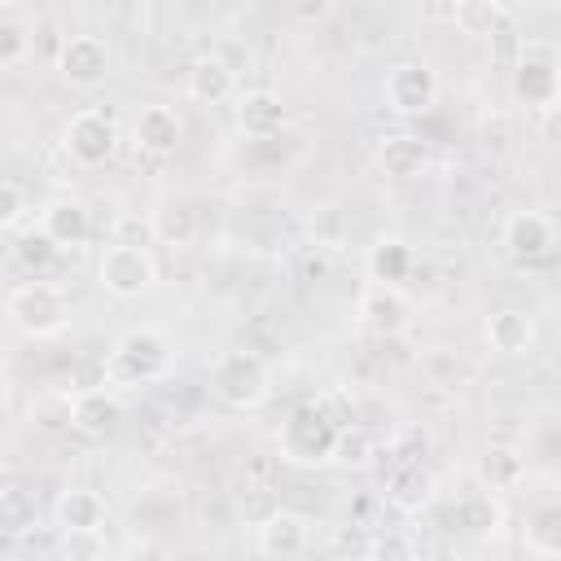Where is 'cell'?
I'll return each instance as SVG.
<instances>
[{"instance_id": "6da1fadb", "label": "cell", "mask_w": 561, "mask_h": 561, "mask_svg": "<svg viewBox=\"0 0 561 561\" xmlns=\"http://www.w3.org/2000/svg\"><path fill=\"white\" fill-rule=\"evenodd\" d=\"M513 101L530 114H552L561 96V70H557V48L548 39H526L513 70H508Z\"/></svg>"}, {"instance_id": "7a4b0ae2", "label": "cell", "mask_w": 561, "mask_h": 561, "mask_svg": "<svg viewBox=\"0 0 561 561\" xmlns=\"http://www.w3.org/2000/svg\"><path fill=\"white\" fill-rule=\"evenodd\" d=\"M210 390L232 412H254L272 394V373L254 351H224L210 368Z\"/></svg>"}, {"instance_id": "3957f363", "label": "cell", "mask_w": 561, "mask_h": 561, "mask_svg": "<svg viewBox=\"0 0 561 561\" xmlns=\"http://www.w3.org/2000/svg\"><path fill=\"white\" fill-rule=\"evenodd\" d=\"M4 316L26 337H53L70 320V302L53 280H22L4 298Z\"/></svg>"}, {"instance_id": "277c9868", "label": "cell", "mask_w": 561, "mask_h": 561, "mask_svg": "<svg viewBox=\"0 0 561 561\" xmlns=\"http://www.w3.org/2000/svg\"><path fill=\"white\" fill-rule=\"evenodd\" d=\"M333 443H337V421L316 403H302L280 421V456L294 465L333 460Z\"/></svg>"}, {"instance_id": "5b68a950", "label": "cell", "mask_w": 561, "mask_h": 561, "mask_svg": "<svg viewBox=\"0 0 561 561\" xmlns=\"http://www.w3.org/2000/svg\"><path fill=\"white\" fill-rule=\"evenodd\" d=\"M96 280L110 298H140L153 280H158V263L149 254V245H118L110 241L96 259Z\"/></svg>"}, {"instance_id": "8992f818", "label": "cell", "mask_w": 561, "mask_h": 561, "mask_svg": "<svg viewBox=\"0 0 561 561\" xmlns=\"http://www.w3.org/2000/svg\"><path fill=\"white\" fill-rule=\"evenodd\" d=\"M171 368V342L158 329H131L110 351V377L114 381H158Z\"/></svg>"}, {"instance_id": "52a82bcc", "label": "cell", "mask_w": 561, "mask_h": 561, "mask_svg": "<svg viewBox=\"0 0 561 561\" xmlns=\"http://www.w3.org/2000/svg\"><path fill=\"white\" fill-rule=\"evenodd\" d=\"M381 96H386V110H394L399 118H421L434 110L438 101V75L430 61H394L381 79Z\"/></svg>"}, {"instance_id": "ba28073f", "label": "cell", "mask_w": 561, "mask_h": 561, "mask_svg": "<svg viewBox=\"0 0 561 561\" xmlns=\"http://www.w3.org/2000/svg\"><path fill=\"white\" fill-rule=\"evenodd\" d=\"M57 75L70 88H101L114 75V53L101 35H66L57 48Z\"/></svg>"}, {"instance_id": "9c48e42d", "label": "cell", "mask_w": 561, "mask_h": 561, "mask_svg": "<svg viewBox=\"0 0 561 561\" xmlns=\"http://www.w3.org/2000/svg\"><path fill=\"white\" fill-rule=\"evenodd\" d=\"M61 145L79 167H105L114 158V149H118V123L105 110H79L66 123Z\"/></svg>"}, {"instance_id": "30bf717a", "label": "cell", "mask_w": 561, "mask_h": 561, "mask_svg": "<svg viewBox=\"0 0 561 561\" xmlns=\"http://www.w3.org/2000/svg\"><path fill=\"white\" fill-rule=\"evenodd\" d=\"M500 241H504L508 259L526 267V263H539V259L552 254V245H557V228H552V219H548L543 210H513V215L504 219Z\"/></svg>"}, {"instance_id": "8fae6325", "label": "cell", "mask_w": 561, "mask_h": 561, "mask_svg": "<svg viewBox=\"0 0 561 561\" xmlns=\"http://www.w3.org/2000/svg\"><path fill=\"white\" fill-rule=\"evenodd\" d=\"M412 320V302L399 285H368L359 294V324L373 329L377 337H394L403 333Z\"/></svg>"}, {"instance_id": "7c38bea8", "label": "cell", "mask_w": 561, "mask_h": 561, "mask_svg": "<svg viewBox=\"0 0 561 561\" xmlns=\"http://www.w3.org/2000/svg\"><path fill=\"white\" fill-rule=\"evenodd\" d=\"M39 232H44L57 250L83 245V241L92 237V210H88L79 197H53V202L39 210Z\"/></svg>"}, {"instance_id": "4fadbf2b", "label": "cell", "mask_w": 561, "mask_h": 561, "mask_svg": "<svg viewBox=\"0 0 561 561\" xmlns=\"http://www.w3.org/2000/svg\"><path fill=\"white\" fill-rule=\"evenodd\" d=\"M430 167V140H421L416 131H390L377 145V171L386 180H416Z\"/></svg>"}, {"instance_id": "5bb4252c", "label": "cell", "mask_w": 561, "mask_h": 561, "mask_svg": "<svg viewBox=\"0 0 561 561\" xmlns=\"http://www.w3.org/2000/svg\"><path fill=\"white\" fill-rule=\"evenodd\" d=\"M123 421V403L114 390L105 386H88V390H75V434L83 438H105L114 434Z\"/></svg>"}, {"instance_id": "9a60e30c", "label": "cell", "mask_w": 561, "mask_h": 561, "mask_svg": "<svg viewBox=\"0 0 561 561\" xmlns=\"http://www.w3.org/2000/svg\"><path fill=\"white\" fill-rule=\"evenodd\" d=\"M53 522L61 535H96L105 522V500L92 486H70L53 504Z\"/></svg>"}, {"instance_id": "2e32d148", "label": "cell", "mask_w": 561, "mask_h": 561, "mask_svg": "<svg viewBox=\"0 0 561 561\" xmlns=\"http://www.w3.org/2000/svg\"><path fill=\"white\" fill-rule=\"evenodd\" d=\"M482 337L495 355H526L535 342V320L522 307H495L482 324Z\"/></svg>"}, {"instance_id": "e0dca14e", "label": "cell", "mask_w": 561, "mask_h": 561, "mask_svg": "<svg viewBox=\"0 0 561 561\" xmlns=\"http://www.w3.org/2000/svg\"><path fill=\"white\" fill-rule=\"evenodd\" d=\"M232 88H237L232 66H228L224 57H215V53L193 57L188 70H184V92H188L193 101H202V105H219V101H228Z\"/></svg>"}, {"instance_id": "ac0fdd59", "label": "cell", "mask_w": 561, "mask_h": 561, "mask_svg": "<svg viewBox=\"0 0 561 561\" xmlns=\"http://www.w3.org/2000/svg\"><path fill=\"white\" fill-rule=\"evenodd\" d=\"M285 118H289L285 114V101L276 92H267V88H254V92H241L237 96V127L245 136H254V140L276 136L285 127Z\"/></svg>"}, {"instance_id": "d6986e66", "label": "cell", "mask_w": 561, "mask_h": 561, "mask_svg": "<svg viewBox=\"0 0 561 561\" xmlns=\"http://www.w3.org/2000/svg\"><path fill=\"white\" fill-rule=\"evenodd\" d=\"M184 140V118L171 105H145L136 114V145L145 153H175Z\"/></svg>"}, {"instance_id": "ffe728a7", "label": "cell", "mask_w": 561, "mask_h": 561, "mask_svg": "<svg viewBox=\"0 0 561 561\" xmlns=\"http://www.w3.org/2000/svg\"><path fill=\"white\" fill-rule=\"evenodd\" d=\"M259 548H263L267 557H280V561L298 557V552L307 548V522H302L298 513H289V508L267 513V517L259 522Z\"/></svg>"}, {"instance_id": "44dd1931", "label": "cell", "mask_w": 561, "mask_h": 561, "mask_svg": "<svg viewBox=\"0 0 561 561\" xmlns=\"http://www.w3.org/2000/svg\"><path fill=\"white\" fill-rule=\"evenodd\" d=\"M478 478L486 491H517L522 478H526V456L522 447L513 443H491L482 456H478Z\"/></svg>"}, {"instance_id": "7402d4cb", "label": "cell", "mask_w": 561, "mask_h": 561, "mask_svg": "<svg viewBox=\"0 0 561 561\" xmlns=\"http://www.w3.org/2000/svg\"><path fill=\"white\" fill-rule=\"evenodd\" d=\"M364 272L373 285H399L412 272V245L403 237H377L364 254Z\"/></svg>"}, {"instance_id": "603a6c76", "label": "cell", "mask_w": 561, "mask_h": 561, "mask_svg": "<svg viewBox=\"0 0 561 561\" xmlns=\"http://www.w3.org/2000/svg\"><path fill=\"white\" fill-rule=\"evenodd\" d=\"M26 416H31V425L39 434H66V430H75V390H61V386L39 390L31 399V408H26Z\"/></svg>"}, {"instance_id": "cb8c5ba5", "label": "cell", "mask_w": 561, "mask_h": 561, "mask_svg": "<svg viewBox=\"0 0 561 561\" xmlns=\"http://www.w3.org/2000/svg\"><path fill=\"white\" fill-rule=\"evenodd\" d=\"M39 526V500L26 486H0V535H31Z\"/></svg>"}, {"instance_id": "d4e9b609", "label": "cell", "mask_w": 561, "mask_h": 561, "mask_svg": "<svg viewBox=\"0 0 561 561\" xmlns=\"http://www.w3.org/2000/svg\"><path fill=\"white\" fill-rule=\"evenodd\" d=\"M526 548L535 557H543V561H552L561 552V508L557 504L530 508V517H526Z\"/></svg>"}, {"instance_id": "484cf974", "label": "cell", "mask_w": 561, "mask_h": 561, "mask_svg": "<svg viewBox=\"0 0 561 561\" xmlns=\"http://www.w3.org/2000/svg\"><path fill=\"white\" fill-rule=\"evenodd\" d=\"M57 254H61V250H57L39 228H26V232L13 241V263H18L31 280H44V272L57 263Z\"/></svg>"}, {"instance_id": "4316f807", "label": "cell", "mask_w": 561, "mask_h": 561, "mask_svg": "<svg viewBox=\"0 0 561 561\" xmlns=\"http://www.w3.org/2000/svg\"><path fill=\"white\" fill-rule=\"evenodd\" d=\"M504 4L500 0H460L451 9V22L465 31V35H495L504 26Z\"/></svg>"}, {"instance_id": "83f0119b", "label": "cell", "mask_w": 561, "mask_h": 561, "mask_svg": "<svg viewBox=\"0 0 561 561\" xmlns=\"http://www.w3.org/2000/svg\"><path fill=\"white\" fill-rule=\"evenodd\" d=\"M377 456V443L364 425H337V443H333V460L342 469H368Z\"/></svg>"}, {"instance_id": "f1b7e54d", "label": "cell", "mask_w": 561, "mask_h": 561, "mask_svg": "<svg viewBox=\"0 0 561 561\" xmlns=\"http://www.w3.org/2000/svg\"><path fill=\"white\" fill-rule=\"evenodd\" d=\"M430 491H434V478L416 465V460H408L394 478H390V504H399V508H421L425 500H430Z\"/></svg>"}, {"instance_id": "f546056e", "label": "cell", "mask_w": 561, "mask_h": 561, "mask_svg": "<svg viewBox=\"0 0 561 561\" xmlns=\"http://www.w3.org/2000/svg\"><path fill=\"white\" fill-rule=\"evenodd\" d=\"M153 237H162L167 245H188L193 241V210L184 202H167L153 219H149Z\"/></svg>"}, {"instance_id": "4dcf8cb0", "label": "cell", "mask_w": 561, "mask_h": 561, "mask_svg": "<svg viewBox=\"0 0 561 561\" xmlns=\"http://www.w3.org/2000/svg\"><path fill=\"white\" fill-rule=\"evenodd\" d=\"M26 53H31V31H26V22H18V18H0V70L22 66Z\"/></svg>"}, {"instance_id": "1f68e13d", "label": "cell", "mask_w": 561, "mask_h": 561, "mask_svg": "<svg viewBox=\"0 0 561 561\" xmlns=\"http://www.w3.org/2000/svg\"><path fill=\"white\" fill-rule=\"evenodd\" d=\"M368 557H373V561H416L412 539H408V535H399V530L377 535V539H373V548H368Z\"/></svg>"}, {"instance_id": "d6a6232c", "label": "cell", "mask_w": 561, "mask_h": 561, "mask_svg": "<svg viewBox=\"0 0 561 561\" xmlns=\"http://www.w3.org/2000/svg\"><path fill=\"white\" fill-rule=\"evenodd\" d=\"M26 215V197L13 180H0V232H9L18 219Z\"/></svg>"}, {"instance_id": "836d02e7", "label": "cell", "mask_w": 561, "mask_h": 561, "mask_svg": "<svg viewBox=\"0 0 561 561\" xmlns=\"http://www.w3.org/2000/svg\"><path fill=\"white\" fill-rule=\"evenodd\" d=\"M131 561H162V548L158 543H136L131 548Z\"/></svg>"}, {"instance_id": "e575fe53", "label": "cell", "mask_w": 561, "mask_h": 561, "mask_svg": "<svg viewBox=\"0 0 561 561\" xmlns=\"http://www.w3.org/2000/svg\"><path fill=\"white\" fill-rule=\"evenodd\" d=\"M4 394H9V381H4V368H0V408H4Z\"/></svg>"}, {"instance_id": "d590c367", "label": "cell", "mask_w": 561, "mask_h": 561, "mask_svg": "<svg viewBox=\"0 0 561 561\" xmlns=\"http://www.w3.org/2000/svg\"><path fill=\"white\" fill-rule=\"evenodd\" d=\"M482 561H513V557H504V552H486Z\"/></svg>"}, {"instance_id": "8d00e7d4", "label": "cell", "mask_w": 561, "mask_h": 561, "mask_svg": "<svg viewBox=\"0 0 561 561\" xmlns=\"http://www.w3.org/2000/svg\"><path fill=\"white\" fill-rule=\"evenodd\" d=\"M96 561H105V557H96Z\"/></svg>"}]
</instances>
